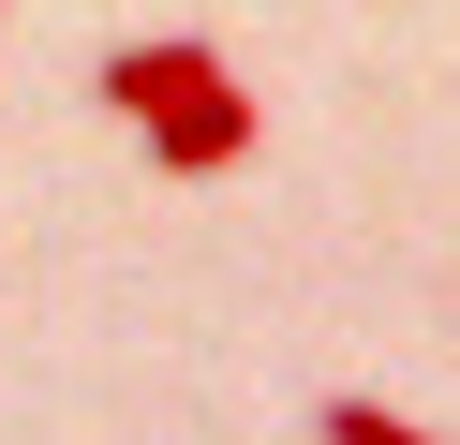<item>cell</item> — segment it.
<instances>
[{"label": "cell", "mask_w": 460, "mask_h": 445, "mask_svg": "<svg viewBox=\"0 0 460 445\" xmlns=\"http://www.w3.org/2000/svg\"><path fill=\"white\" fill-rule=\"evenodd\" d=\"M104 104L119 119H164V104H193V89H223V45H193V30H149V45H104Z\"/></svg>", "instance_id": "obj_2"}, {"label": "cell", "mask_w": 460, "mask_h": 445, "mask_svg": "<svg viewBox=\"0 0 460 445\" xmlns=\"http://www.w3.org/2000/svg\"><path fill=\"white\" fill-rule=\"evenodd\" d=\"M312 431H327V445H430V431H416V415H386V401H357V386H341V401H327V415H312Z\"/></svg>", "instance_id": "obj_3"}, {"label": "cell", "mask_w": 460, "mask_h": 445, "mask_svg": "<svg viewBox=\"0 0 460 445\" xmlns=\"http://www.w3.org/2000/svg\"><path fill=\"white\" fill-rule=\"evenodd\" d=\"M134 134H149V164H164V178H223V164H252V134H268V104H252V89L223 75V89H193V104L134 119Z\"/></svg>", "instance_id": "obj_1"}]
</instances>
